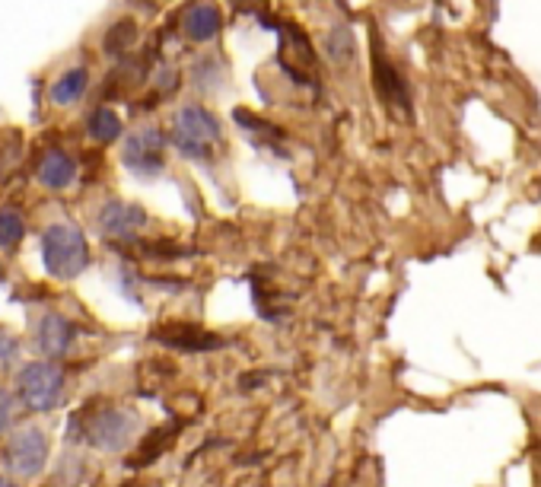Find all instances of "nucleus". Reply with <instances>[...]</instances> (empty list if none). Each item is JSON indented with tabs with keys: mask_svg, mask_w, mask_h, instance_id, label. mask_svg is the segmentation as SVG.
Listing matches in <instances>:
<instances>
[{
	"mask_svg": "<svg viewBox=\"0 0 541 487\" xmlns=\"http://www.w3.org/2000/svg\"><path fill=\"white\" fill-rule=\"evenodd\" d=\"M13 424V395L6 389H0V433Z\"/></svg>",
	"mask_w": 541,
	"mask_h": 487,
	"instance_id": "nucleus-20",
	"label": "nucleus"
},
{
	"mask_svg": "<svg viewBox=\"0 0 541 487\" xmlns=\"http://www.w3.org/2000/svg\"><path fill=\"white\" fill-rule=\"evenodd\" d=\"M185 36L191 42H210V38L220 36L223 16L214 4H191L189 13H185Z\"/></svg>",
	"mask_w": 541,
	"mask_h": 487,
	"instance_id": "nucleus-10",
	"label": "nucleus"
},
{
	"mask_svg": "<svg viewBox=\"0 0 541 487\" xmlns=\"http://www.w3.org/2000/svg\"><path fill=\"white\" fill-rule=\"evenodd\" d=\"M134 42H138V23H134V19H118V23L106 32V38H102V51L118 57V55H125V51H131Z\"/></svg>",
	"mask_w": 541,
	"mask_h": 487,
	"instance_id": "nucleus-16",
	"label": "nucleus"
},
{
	"mask_svg": "<svg viewBox=\"0 0 541 487\" xmlns=\"http://www.w3.org/2000/svg\"><path fill=\"white\" fill-rule=\"evenodd\" d=\"M19 399L32 411H51L61 401L64 392V373L51 363H29L23 373L16 376Z\"/></svg>",
	"mask_w": 541,
	"mask_h": 487,
	"instance_id": "nucleus-4",
	"label": "nucleus"
},
{
	"mask_svg": "<svg viewBox=\"0 0 541 487\" xmlns=\"http://www.w3.org/2000/svg\"><path fill=\"white\" fill-rule=\"evenodd\" d=\"M74 179H77V166L64 150H48L42 157V162H38V181H42L45 188H51V192H61V188H67Z\"/></svg>",
	"mask_w": 541,
	"mask_h": 487,
	"instance_id": "nucleus-11",
	"label": "nucleus"
},
{
	"mask_svg": "<svg viewBox=\"0 0 541 487\" xmlns=\"http://www.w3.org/2000/svg\"><path fill=\"white\" fill-rule=\"evenodd\" d=\"M373 77H376V87H379V96H383L385 102H389L392 109H398V112H408V89H404V80L398 77V70L389 64V57L373 55Z\"/></svg>",
	"mask_w": 541,
	"mask_h": 487,
	"instance_id": "nucleus-9",
	"label": "nucleus"
},
{
	"mask_svg": "<svg viewBox=\"0 0 541 487\" xmlns=\"http://www.w3.org/2000/svg\"><path fill=\"white\" fill-rule=\"evenodd\" d=\"M87 83H89L87 67H70L67 74L57 77L55 87H51V102H55V106H74V102L87 93Z\"/></svg>",
	"mask_w": 541,
	"mask_h": 487,
	"instance_id": "nucleus-14",
	"label": "nucleus"
},
{
	"mask_svg": "<svg viewBox=\"0 0 541 487\" xmlns=\"http://www.w3.org/2000/svg\"><path fill=\"white\" fill-rule=\"evenodd\" d=\"M16 354H19V344L13 341L6 331H0V369L10 367V363L16 360Z\"/></svg>",
	"mask_w": 541,
	"mask_h": 487,
	"instance_id": "nucleus-19",
	"label": "nucleus"
},
{
	"mask_svg": "<svg viewBox=\"0 0 541 487\" xmlns=\"http://www.w3.org/2000/svg\"><path fill=\"white\" fill-rule=\"evenodd\" d=\"M322 51H325V57L334 67H347V64L353 61V55H357V38H353L351 26H334V29H328V36L322 38Z\"/></svg>",
	"mask_w": 541,
	"mask_h": 487,
	"instance_id": "nucleus-12",
	"label": "nucleus"
},
{
	"mask_svg": "<svg viewBox=\"0 0 541 487\" xmlns=\"http://www.w3.org/2000/svg\"><path fill=\"white\" fill-rule=\"evenodd\" d=\"M138 427V418L131 411H125V408H102L93 418L83 420V440L102 452H118L125 446H131Z\"/></svg>",
	"mask_w": 541,
	"mask_h": 487,
	"instance_id": "nucleus-3",
	"label": "nucleus"
},
{
	"mask_svg": "<svg viewBox=\"0 0 541 487\" xmlns=\"http://www.w3.org/2000/svg\"><path fill=\"white\" fill-rule=\"evenodd\" d=\"M38 350H42L45 357H64L70 350V344H74V325H70L64 316L57 313H48L38 325Z\"/></svg>",
	"mask_w": 541,
	"mask_h": 487,
	"instance_id": "nucleus-8",
	"label": "nucleus"
},
{
	"mask_svg": "<svg viewBox=\"0 0 541 487\" xmlns=\"http://www.w3.org/2000/svg\"><path fill=\"white\" fill-rule=\"evenodd\" d=\"M144 211L138 204H125V201H108L99 211V230L106 236H131L134 230L144 226Z\"/></svg>",
	"mask_w": 541,
	"mask_h": 487,
	"instance_id": "nucleus-7",
	"label": "nucleus"
},
{
	"mask_svg": "<svg viewBox=\"0 0 541 487\" xmlns=\"http://www.w3.org/2000/svg\"><path fill=\"white\" fill-rule=\"evenodd\" d=\"M195 83H198V89H208V83H210V89L220 83V67H217V61H198V67H195Z\"/></svg>",
	"mask_w": 541,
	"mask_h": 487,
	"instance_id": "nucleus-18",
	"label": "nucleus"
},
{
	"mask_svg": "<svg viewBox=\"0 0 541 487\" xmlns=\"http://www.w3.org/2000/svg\"><path fill=\"white\" fill-rule=\"evenodd\" d=\"M4 462L13 475L19 478H36L42 475L45 462H48V437L38 427H23L10 437L4 450Z\"/></svg>",
	"mask_w": 541,
	"mask_h": 487,
	"instance_id": "nucleus-5",
	"label": "nucleus"
},
{
	"mask_svg": "<svg viewBox=\"0 0 541 487\" xmlns=\"http://www.w3.org/2000/svg\"><path fill=\"white\" fill-rule=\"evenodd\" d=\"M42 262L48 268V275H55L57 281H74L87 271L89 264V245L77 226L70 223H55L42 233Z\"/></svg>",
	"mask_w": 541,
	"mask_h": 487,
	"instance_id": "nucleus-1",
	"label": "nucleus"
},
{
	"mask_svg": "<svg viewBox=\"0 0 541 487\" xmlns=\"http://www.w3.org/2000/svg\"><path fill=\"white\" fill-rule=\"evenodd\" d=\"M172 140H176L179 153L189 160H208L214 144L220 140V121L214 112L201 106H185L172 121Z\"/></svg>",
	"mask_w": 541,
	"mask_h": 487,
	"instance_id": "nucleus-2",
	"label": "nucleus"
},
{
	"mask_svg": "<svg viewBox=\"0 0 541 487\" xmlns=\"http://www.w3.org/2000/svg\"><path fill=\"white\" fill-rule=\"evenodd\" d=\"M163 134L153 125H144L138 131H131V138L125 140V150H121V160L140 179H153V175L163 172Z\"/></svg>",
	"mask_w": 541,
	"mask_h": 487,
	"instance_id": "nucleus-6",
	"label": "nucleus"
},
{
	"mask_svg": "<svg viewBox=\"0 0 541 487\" xmlns=\"http://www.w3.org/2000/svg\"><path fill=\"white\" fill-rule=\"evenodd\" d=\"M26 236V223L13 207H0V249H16Z\"/></svg>",
	"mask_w": 541,
	"mask_h": 487,
	"instance_id": "nucleus-17",
	"label": "nucleus"
},
{
	"mask_svg": "<svg viewBox=\"0 0 541 487\" xmlns=\"http://www.w3.org/2000/svg\"><path fill=\"white\" fill-rule=\"evenodd\" d=\"M0 487H16L13 482H6V478H0Z\"/></svg>",
	"mask_w": 541,
	"mask_h": 487,
	"instance_id": "nucleus-21",
	"label": "nucleus"
},
{
	"mask_svg": "<svg viewBox=\"0 0 541 487\" xmlns=\"http://www.w3.org/2000/svg\"><path fill=\"white\" fill-rule=\"evenodd\" d=\"M159 341L172 344V347H182V350H214V347H220V337L208 335V331L191 328V325H182V328H179V325L163 328L159 331Z\"/></svg>",
	"mask_w": 541,
	"mask_h": 487,
	"instance_id": "nucleus-13",
	"label": "nucleus"
},
{
	"mask_svg": "<svg viewBox=\"0 0 541 487\" xmlns=\"http://www.w3.org/2000/svg\"><path fill=\"white\" fill-rule=\"evenodd\" d=\"M89 138L99 140V144H112V140L121 138V119L118 112H112V109H96L93 115H89V125H87Z\"/></svg>",
	"mask_w": 541,
	"mask_h": 487,
	"instance_id": "nucleus-15",
	"label": "nucleus"
}]
</instances>
